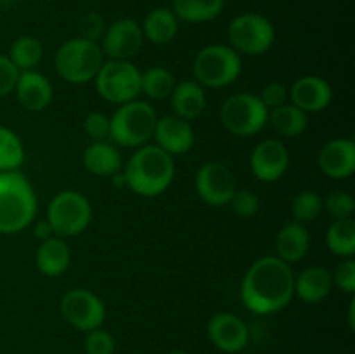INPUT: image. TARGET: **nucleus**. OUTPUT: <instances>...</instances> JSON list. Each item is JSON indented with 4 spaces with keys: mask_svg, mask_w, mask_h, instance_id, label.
Returning a JSON list of instances; mask_svg holds the SVG:
<instances>
[{
    "mask_svg": "<svg viewBox=\"0 0 355 354\" xmlns=\"http://www.w3.org/2000/svg\"><path fill=\"white\" fill-rule=\"evenodd\" d=\"M193 69L201 87L220 89L238 78L241 73V58L227 45H208L198 52Z\"/></svg>",
    "mask_w": 355,
    "mask_h": 354,
    "instance_id": "423d86ee",
    "label": "nucleus"
},
{
    "mask_svg": "<svg viewBox=\"0 0 355 354\" xmlns=\"http://www.w3.org/2000/svg\"><path fill=\"white\" fill-rule=\"evenodd\" d=\"M354 312H355V301L350 302V309H349V321H350V328H354V326H355Z\"/></svg>",
    "mask_w": 355,
    "mask_h": 354,
    "instance_id": "79ce46f5",
    "label": "nucleus"
},
{
    "mask_svg": "<svg viewBox=\"0 0 355 354\" xmlns=\"http://www.w3.org/2000/svg\"><path fill=\"white\" fill-rule=\"evenodd\" d=\"M311 245V235L302 222H288L276 236V257L286 264L298 262L307 253Z\"/></svg>",
    "mask_w": 355,
    "mask_h": 354,
    "instance_id": "4be33fe9",
    "label": "nucleus"
},
{
    "mask_svg": "<svg viewBox=\"0 0 355 354\" xmlns=\"http://www.w3.org/2000/svg\"><path fill=\"white\" fill-rule=\"evenodd\" d=\"M253 176L262 183H274L281 179L290 165V153L277 139H266L253 149L250 158Z\"/></svg>",
    "mask_w": 355,
    "mask_h": 354,
    "instance_id": "4468645a",
    "label": "nucleus"
},
{
    "mask_svg": "<svg viewBox=\"0 0 355 354\" xmlns=\"http://www.w3.org/2000/svg\"><path fill=\"white\" fill-rule=\"evenodd\" d=\"M116 342H114L113 335L106 330H90L87 332L85 339V353L87 354H113Z\"/></svg>",
    "mask_w": 355,
    "mask_h": 354,
    "instance_id": "f704fd0d",
    "label": "nucleus"
},
{
    "mask_svg": "<svg viewBox=\"0 0 355 354\" xmlns=\"http://www.w3.org/2000/svg\"><path fill=\"white\" fill-rule=\"evenodd\" d=\"M208 337L222 353H239L248 346L250 330L239 316L217 312L208 321Z\"/></svg>",
    "mask_w": 355,
    "mask_h": 354,
    "instance_id": "2eb2a0df",
    "label": "nucleus"
},
{
    "mask_svg": "<svg viewBox=\"0 0 355 354\" xmlns=\"http://www.w3.org/2000/svg\"><path fill=\"white\" fill-rule=\"evenodd\" d=\"M87 134L96 141H103L110 135V118L103 113H90L83 121Z\"/></svg>",
    "mask_w": 355,
    "mask_h": 354,
    "instance_id": "58836bf2",
    "label": "nucleus"
},
{
    "mask_svg": "<svg viewBox=\"0 0 355 354\" xmlns=\"http://www.w3.org/2000/svg\"><path fill=\"white\" fill-rule=\"evenodd\" d=\"M37 214V196L23 174L0 172V233L12 235L31 224Z\"/></svg>",
    "mask_w": 355,
    "mask_h": 354,
    "instance_id": "7ed1b4c3",
    "label": "nucleus"
},
{
    "mask_svg": "<svg viewBox=\"0 0 355 354\" xmlns=\"http://www.w3.org/2000/svg\"><path fill=\"white\" fill-rule=\"evenodd\" d=\"M229 42L236 52L248 56H259L269 51L274 44L272 23L260 14H239L231 21L227 30Z\"/></svg>",
    "mask_w": 355,
    "mask_h": 354,
    "instance_id": "9d476101",
    "label": "nucleus"
},
{
    "mask_svg": "<svg viewBox=\"0 0 355 354\" xmlns=\"http://www.w3.org/2000/svg\"><path fill=\"white\" fill-rule=\"evenodd\" d=\"M229 203H231L234 214L239 217H252L260 208L259 196L250 189H236Z\"/></svg>",
    "mask_w": 355,
    "mask_h": 354,
    "instance_id": "72a5a7b5",
    "label": "nucleus"
},
{
    "mask_svg": "<svg viewBox=\"0 0 355 354\" xmlns=\"http://www.w3.org/2000/svg\"><path fill=\"white\" fill-rule=\"evenodd\" d=\"M220 120L231 134L250 137L259 134L266 127L269 120V110L255 94L239 92L225 99V103L222 104Z\"/></svg>",
    "mask_w": 355,
    "mask_h": 354,
    "instance_id": "0eeeda50",
    "label": "nucleus"
},
{
    "mask_svg": "<svg viewBox=\"0 0 355 354\" xmlns=\"http://www.w3.org/2000/svg\"><path fill=\"white\" fill-rule=\"evenodd\" d=\"M141 28L144 38L156 45H165L175 38L177 31H179V19L172 9L156 7L146 16Z\"/></svg>",
    "mask_w": 355,
    "mask_h": 354,
    "instance_id": "b1692460",
    "label": "nucleus"
},
{
    "mask_svg": "<svg viewBox=\"0 0 355 354\" xmlns=\"http://www.w3.org/2000/svg\"><path fill=\"white\" fill-rule=\"evenodd\" d=\"M144 44V33L137 21L118 19L104 30L103 52L111 59L128 61L134 58Z\"/></svg>",
    "mask_w": 355,
    "mask_h": 354,
    "instance_id": "ddd939ff",
    "label": "nucleus"
},
{
    "mask_svg": "<svg viewBox=\"0 0 355 354\" xmlns=\"http://www.w3.org/2000/svg\"><path fill=\"white\" fill-rule=\"evenodd\" d=\"M319 167L331 179H347L355 172V142L352 139H333L319 151Z\"/></svg>",
    "mask_w": 355,
    "mask_h": 354,
    "instance_id": "a211bd4d",
    "label": "nucleus"
},
{
    "mask_svg": "<svg viewBox=\"0 0 355 354\" xmlns=\"http://www.w3.org/2000/svg\"><path fill=\"white\" fill-rule=\"evenodd\" d=\"M331 273L326 267L311 266L295 278L293 292L307 304H318L322 302L331 292Z\"/></svg>",
    "mask_w": 355,
    "mask_h": 354,
    "instance_id": "412c9836",
    "label": "nucleus"
},
{
    "mask_svg": "<svg viewBox=\"0 0 355 354\" xmlns=\"http://www.w3.org/2000/svg\"><path fill=\"white\" fill-rule=\"evenodd\" d=\"M173 87H175V76L163 66H153L148 71L141 73V92L151 99H166L172 94Z\"/></svg>",
    "mask_w": 355,
    "mask_h": 354,
    "instance_id": "c85d7f7f",
    "label": "nucleus"
},
{
    "mask_svg": "<svg viewBox=\"0 0 355 354\" xmlns=\"http://www.w3.org/2000/svg\"><path fill=\"white\" fill-rule=\"evenodd\" d=\"M295 276L290 264L276 255L255 260L241 281V301L257 314L277 312L293 297Z\"/></svg>",
    "mask_w": 355,
    "mask_h": 354,
    "instance_id": "f257e3e1",
    "label": "nucleus"
},
{
    "mask_svg": "<svg viewBox=\"0 0 355 354\" xmlns=\"http://www.w3.org/2000/svg\"><path fill=\"white\" fill-rule=\"evenodd\" d=\"M97 92L111 104H125L141 94V71L128 61L103 62L96 75Z\"/></svg>",
    "mask_w": 355,
    "mask_h": 354,
    "instance_id": "6e6552de",
    "label": "nucleus"
},
{
    "mask_svg": "<svg viewBox=\"0 0 355 354\" xmlns=\"http://www.w3.org/2000/svg\"><path fill=\"white\" fill-rule=\"evenodd\" d=\"M173 14L186 23H207L224 9V0H172Z\"/></svg>",
    "mask_w": 355,
    "mask_h": 354,
    "instance_id": "a878e982",
    "label": "nucleus"
},
{
    "mask_svg": "<svg viewBox=\"0 0 355 354\" xmlns=\"http://www.w3.org/2000/svg\"><path fill=\"white\" fill-rule=\"evenodd\" d=\"M331 280L336 287L345 294L355 292V262L352 259H345L336 266L335 273L331 274Z\"/></svg>",
    "mask_w": 355,
    "mask_h": 354,
    "instance_id": "c9c22d12",
    "label": "nucleus"
},
{
    "mask_svg": "<svg viewBox=\"0 0 355 354\" xmlns=\"http://www.w3.org/2000/svg\"><path fill=\"white\" fill-rule=\"evenodd\" d=\"M61 314L76 330L90 332L101 328L106 318L103 301L87 288H73L61 298Z\"/></svg>",
    "mask_w": 355,
    "mask_h": 354,
    "instance_id": "9b49d317",
    "label": "nucleus"
},
{
    "mask_svg": "<svg viewBox=\"0 0 355 354\" xmlns=\"http://www.w3.org/2000/svg\"><path fill=\"white\" fill-rule=\"evenodd\" d=\"M103 62V49L96 42L82 37L64 42L54 59L59 76L69 83H87L94 80Z\"/></svg>",
    "mask_w": 355,
    "mask_h": 354,
    "instance_id": "39448f33",
    "label": "nucleus"
},
{
    "mask_svg": "<svg viewBox=\"0 0 355 354\" xmlns=\"http://www.w3.org/2000/svg\"><path fill=\"white\" fill-rule=\"evenodd\" d=\"M156 120L158 115L151 104L134 99L120 104L113 118H110V135L125 148L144 146L155 134Z\"/></svg>",
    "mask_w": 355,
    "mask_h": 354,
    "instance_id": "20e7f679",
    "label": "nucleus"
},
{
    "mask_svg": "<svg viewBox=\"0 0 355 354\" xmlns=\"http://www.w3.org/2000/svg\"><path fill=\"white\" fill-rule=\"evenodd\" d=\"M153 137L163 151L168 155H184L189 151L194 144V130L187 120L175 117V115H166V117L156 120L155 134Z\"/></svg>",
    "mask_w": 355,
    "mask_h": 354,
    "instance_id": "dca6fc26",
    "label": "nucleus"
},
{
    "mask_svg": "<svg viewBox=\"0 0 355 354\" xmlns=\"http://www.w3.org/2000/svg\"><path fill=\"white\" fill-rule=\"evenodd\" d=\"M170 99H172V110L175 117L187 121L200 117L207 108V96H205L203 87L196 80H184V82L175 83Z\"/></svg>",
    "mask_w": 355,
    "mask_h": 354,
    "instance_id": "aec40b11",
    "label": "nucleus"
},
{
    "mask_svg": "<svg viewBox=\"0 0 355 354\" xmlns=\"http://www.w3.org/2000/svg\"><path fill=\"white\" fill-rule=\"evenodd\" d=\"M196 191L205 203L211 207L229 205L236 191V180L231 169L220 162H208L198 170Z\"/></svg>",
    "mask_w": 355,
    "mask_h": 354,
    "instance_id": "f8f14e48",
    "label": "nucleus"
},
{
    "mask_svg": "<svg viewBox=\"0 0 355 354\" xmlns=\"http://www.w3.org/2000/svg\"><path fill=\"white\" fill-rule=\"evenodd\" d=\"M274 130L286 137H297L307 128V113L295 104H283L269 111V120Z\"/></svg>",
    "mask_w": 355,
    "mask_h": 354,
    "instance_id": "bb28decb",
    "label": "nucleus"
},
{
    "mask_svg": "<svg viewBox=\"0 0 355 354\" xmlns=\"http://www.w3.org/2000/svg\"><path fill=\"white\" fill-rule=\"evenodd\" d=\"M19 69L12 65L9 56L0 54V97H6L16 87L19 78Z\"/></svg>",
    "mask_w": 355,
    "mask_h": 354,
    "instance_id": "4c0bfd02",
    "label": "nucleus"
},
{
    "mask_svg": "<svg viewBox=\"0 0 355 354\" xmlns=\"http://www.w3.org/2000/svg\"><path fill=\"white\" fill-rule=\"evenodd\" d=\"M52 228L51 224H49V221L45 219V221H40L37 222V226H35V236H37L38 239H42V242H45V239L52 238Z\"/></svg>",
    "mask_w": 355,
    "mask_h": 354,
    "instance_id": "a19ab883",
    "label": "nucleus"
},
{
    "mask_svg": "<svg viewBox=\"0 0 355 354\" xmlns=\"http://www.w3.org/2000/svg\"><path fill=\"white\" fill-rule=\"evenodd\" d=\"M326 243L328 248L335 255L340 257H352L355 253V221L349 219H335L326 235Z\"/></svg>",
    "mask_w": 355,
    "mask_h": 354,
    "instance_id": "cd10ccee",
    "label": "nucleus"
},
{
    "mask_svg": "<svg viewBox=\"0 0 355 354\" xmlns=\"http://www.w3.org/2000/svg\"><path fill=\"white\" fill-rule=\"evenodd\" d=\"M104 21L97 12H87L85 16L80 19V31H82V38L96 42V38L104 35Z\"/></svg>",
    "mask_w": 355,
    "mask_h": 354,
    "instance_id": "ea45409f",
    "label": "nucleus"
},
{
    "mask_svg": "<svg viewBox=\"0 0 355 354\" xmlns=\"http://www.w3.org/2000/svg\"><path fill=\"white\" fill-rule=\"evenodd\" d=\"M92 219L89 200L78 191H61L47 208V221L58 236H76L85 231Z\"/></svg>",
    "mask_w": 355,
    "mask_h": 354,
    "instance_id": "1a4fd4ad",
    "label": "nucleus"
},
{
    "mask_svg": "<svg viewBox=\"0 0 355 354\" xmlns=\"http://www.w3.org/2000/svg\"><path fill=\"white\" fill-rule=\"evenodd\" d=\"M24 149L19 135L7 127H0V172H12L23 163Z\"/></svg>",
    "mask_w": 355,
    "mask_h": 354,
    "instance_id": "7c9ffc66",
    "label": "nucleus"
},
{
    "mask_svg": "<svg viewBox=\"0 0 355 354\" xmlns=\"http://www.w3.org/2000/svg\"><path fill=\"white\" fill-rule=\"evenodd\" d=\"M288 96H290V92H288V89L283 85V83L270 82L263 87L259 97H260V101L263 103V106L270 111V110H274V108H279V106H283V104H286Z\"/></svg>",
    "mask_w": 355,
    "mask_h": 354,
    "instance_id": "e433bc0d",
    "label": "nucleus"
},
{
    "mask_svg": "<svg viewBox=\"0 0 355 354\" xmlns=\"http://www.w3.org/2000/svg\"><path fill=\"white\" fill-rule=\"evenodd\" d=\"M127 186L141 196L153 198L168 189L175 176L172 155L159 146H142L134 153L123 172Z\"/></svg>",
    "mask_w": 355,
    "mask_h": 354,
    "instance_id": "f03ea898",
    "label": "nucleus"
},
{
    "mask_svg": "<svg viewBox=\"0 0 355 354\" xmlns=\"http://www.w3.org/2000/svg\"><path fill=\"white\" fill-rule=\"evenodd\" d=\"M71 253L61 238H49L37 250V267L45 276H61L69 266Z\"/></svg>",
    "mask_w": 355,
    "mask_h": 354,
    "instance_id": "5701e85b",
    "label": "nucleus"
},
{
    "mask_svg": "<svg viewBox=\"0 0 355 354\" xmlns=\"http://www.w3.org/2000/svg\"><path fill=\"white\" fill-rule=\"evenodd\" d=\"M291 212L297 222H309L319 217L322 212V198L314 191H302L291 203Z\"/></svg>",
    "mask_w": 355,
    "mask_h": 354,
    "instance_id": "2f4dec72",
    "label": "nucleus"
},
{
    "mask_svg": "<svg viewBox=\"0 0 355 354\" xmlns=\"http://www.w3.org/2000/svg\"><path fill=\"white\" fill-rule=\"evenodd\" d=\"M168 354H187V353H184V351H172V353Z\"/></svg>",
    "mask_w": 355,
    "mask_h": 354,
    "instance_id": "37998d69",
    "label": "nucleus"
},
{
    "mask_svg": "<svg viewBox=\"0 0 355 354\" xmlns=\"http://www.w3.org/2000/svg\"><path fill=\"white\" fill-rule=\"evenodd\" d=\"M16 97L21 106L28 111H42L51 104L52 85L42 73L28 69L21 71L17 78Z\"/></svg>",
    "mask_w": 355,
    "mask_h": 354,
    "instance_id": "6ab92c4d",
    "label": "nucleus"
},
{
    "mask_svg": "<svg viewBox=\"0 0 355 354\" xmlns=\"http://www.w3.org/2000/svg\"><path fill=\"white\" fill-rule=\"evenodd\" d=\"M322 208H326L328 214L335 219H349L352 217L355 210V200L347 191L336 189L326 196V200L322 201Z\"/></svg>",
    "mask_w": 355,
    "mask_h": 354,
    "instance_id": "473e14b6",
    "label": "nucleus"
},
{
    "mask_svg": "<svg viewBox=\"0 0 355 354\" xmlns=\"http://www.w3.org/2000/svg\"><path fill=\"white\" fill-rule=\"evenodd\" d=\"M83 165L94 176H114L121 169V155L114 146L104 141L90 144L83 153Z\"/></svg>",
    "mask_w": 355,
    "mask_h": 354,
    "instance_id": "393cba45",
    "label": "nucleus"
},
{
    "mask_svg": "<svg viewBox=\"0 0 355 354\" xmlns=\"http://www.w3.org/2000/svg\"><path fill=\"white\" fill-rule=\"evenodd\" d=\"M42 56H44L42 44L35 37H30V35L19 37L10 45L9 59L19 71L33 69V66L40 62Z\"/></svg>",
    "mask_w": 355,
    "mask_h": 354,
    "instance_id": "c756f323",
    "label": "nucleus"
},
{
    "mask_svg": "<svg viewBox=\"0 0 355 354\" xmlns=\"http://www.w3.org/2000/svg\"><path fill=\"white\" fill-rule=\"evenodd\" d=\"M288 92L295 106L305 113H319L326 110L333 99L331 85L324 78L315 75L298 78Z\"/></svg>",
    "mask_w": 355,
    "mask_h": 354,
    "instance_id": "f3484780",
    "label": "nucleus"
}]
</instances>
